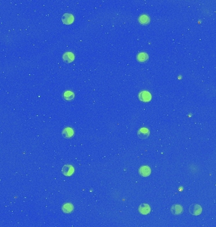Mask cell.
Listing matches in <instances>:
<instances>
[{
  "mask_svg": "<svg viewBox=\"0 0 216 227\" xmlns=\"http://www.w3.org/2000/svg\"><path fill=\"white\" fill-rule=\"evenodd\" d=\"M138 210L140 213L142 215H147L150 211V207L147 204H142L138 207Z\"/></svg>",
  "mask_w": 216,
  "mask_h": 227,
  "instance_id": "cell-7",
  "label": "cell"
},
{
  "mask_svg": "<svg viewBox=\"0 0 216 227\" xmlns=\"http://www.w3.org/2000/svg\"><path fill=\"white\" fill-rule=\"evenodd\" d=\"M137 60L140 62H145L148 59L149 56L145 52H140L137 55Z\"/></svg>",
  "mask_w": 216,
  "mask_h": 227,
  "instance_id": "cell-12",
  "label": "cell"
},
{
  "mask_svg": "<svg viewBox=\"0 0 216 227\" xmlns=\"http://www.w3.org/2000/svg\"><path fill=\"white\" fill-rule=\"evenodd\" d=\"M189 211L191 215L198 216L201 214V211H202V209H201L200 205L195 204L190 206V207L189 208Z\"/></svg>",
  "mask_w": 216,
  "mask_h": 227,
  "instance_id": "cell-1",
  "label": "cell"
},
{
  "mask_svg": "<svg viewBox=\"0 0 216 227\" xmlns=\"http://www.w3.org/2000/svg\"><path fill=\"white\" fill-rule=\"evenodd\" d=\"M138 97L139 99L143 102H149L152 98L150 93L147 91H142L140 92L138 95Z\"/></svg>",
  "mask_w": 216,
  "mask_h": 227,
  "instance_id": "cell-3",
  "label": "cell"
},
{
  "mask_svg": "<svg viewBox=\"0 0 216 227\" xmlns=\"http://www.w3.org/2000/svg\"><path fill=\"white\" fill-rule=\"evenodd\" d=\"M75 59V56L72 52H65L63 55V59L65 63H69L73 61Z\"/></svg>",
  "mask_w": 216,
  "mask_h": 227,
  "instance_id": "cell-8",
  "label": "cell"
},
{
  "mask_svg": "<svg viewBox=\"0 0 216 227\" xmlns=\"http://www.w3.org/2000/svg\"><path fill=\"white\" fill-rule=\"evenodd\" d=\"M140 174L143 177H148L151 173V170L148 166H142L139 169Z\"/></svg>",
  "mask_w": 216,
  "mask_h": 227,
  "instance_id": "cell-9",
  "label": "cell"
},
{
  "mask_svg": "<svg viewBox=\"0 0 216 227\" xmlns=\"http://www.w3.org/2000/svg\"><path fill=\"white\" fill-rule=\"evenodd\" d=\"M171 211L172 215H181L183 212V207L179 204L172 205L171 208Z\"/></svg>",
  "mask_w": 216,
  "mask_h": 227,
  "instance_id": "cell-4",
  "label": "cell"
},
{
  "mask_svg": "<svg viewBox=\"0 0 216 227\" xmlns=\"http://www.w3.org/2000/svg\"><path fill=\"white\" fill-rule=\"evenodd\" d=\"M63 211L66 213H70L73 210V206H72V204L70 203H66L64 204L63 205V206L62 208Z\"/></svg>",
  "mask_w": 216,
  "mask_h": 227,
  "instance_id": "cell-14",
  "label": "cell"
},
{
  "mask_svg": "<svg viewBox=\"0 0 216 227\" xmlns=\"http://www.w3.org/2000/svg\"><path fill=\"white\" fill-rule=\"evenodd\" d=\"M73 134H74L73 130L70 128H66L65 129H64L62 132L63 136L66 138H71V136H73Z\"/></svg>",
  "mask_w": 216,
  "mask_h": 227,
  "instance_id": "cell-10",
  "label": "cell"
},
{
  "mask_svg": "<svg viewBox=\"0 0 216 227\" xmlns=\"http://www.w3.org/2000/svg\"><path fill=\"white\" fill-rule=\"evenodd\" d=\"M75 97L74 93L71 91H66L63 93V98L66 101H70L73 100Z\"/></svg>",
  "mask_w": 216,
  "mask_h": 227,
  "instance_id": "cell-11",
  "label": "cell"
},
{
  "mask_svg": "<svg viewBox=\"0 0 216 227\" xmlns=\"http://www.w3.org/2000/svg\"><path fill=\"white\" fill-rule=\"evenodd\" d=\"M74 20V17L70 13H65L62 17V21L64 24H71Z\"/></svg>",
  "mask_w": 216,
  "mask_h": 227,
  "instance_id": "cell-6",
  "label": "cell"
},
{
  "mask_svg": "<svg viewBox=\"0 0 216 227\" xmlns=\"http://www.w3.org/2000/svg\"><path fill=\"white\" fill-rule=\"evenodd\" d=\"M137 135L140 139H147L150 135V131L147 128H142L138 129L137 132Z\"/></svg>",
  "mask_w": 216,
  "mask_h": 227,
  "instance_id": "cell-2",
  "label": "cell"
},
{
  "mask_svg": "<svg viewBox=\"0 0 216 227\" xmlns=\"http://www.w3.org/2000/svg\"><path fill=\"white\" fill-rule=\"evenodd\" d=\"M138 21L141 24L145 25L150 22V19L148 16H147L145 15H142L139 17Z\"/></svg>",
  "mask_w": 216,
  "mask_h": 227,
  "instance_id": "cell-13",
  "label": "cell"
},
{
  "mask_svg": "<svg viewBox=\"0 0 216 227\" xmlns=\"http://www.w3.org/2000/svg\"><path fill=\"white\" fill-rule=\"evenodd\" d=\"M62 172L64 175L70 176L74 172L73 167L70 165H66L62 168Z\"/></svg>",
  "mask_w": 216,
  "mask_h": 227,
  "instance_id": "cell-5",
  "label": "cell"
}]
</instances>
